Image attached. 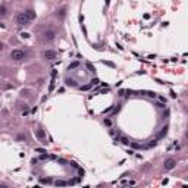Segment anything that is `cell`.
I'll return each mask as SVG.
<instances>
[{"label":"cell","instance_id":"9","mask_svg":"<svg viewBox=\"0 0 188 188\" xmlns=\"http://www.w3.org/2000/svg\"><path fill=\"white\" fill-rule=\"evenodd\" d=\"M7 15V7L5 5H0V18H3Z\"/></svg>","mask_w":188,"mask_h":188},{"label":"cell","instance_id":"10","mask_svg":"<svg viewBox=\"0 0 188 188\" xmlns=\"http://www.w3.org/2000/svg\"><path fill=\"white\" fill-rule=\"evenodd\" d=\"M166 134H168V127H165V128H162V131L159 134H157V140H160V138H163Z\"/></svg>","mask_w":188,"mask_h":188},{"label":"cell","instance_id":"1","mask_svg":"<svg viewBox=\"0 0 188 188\" xmlns=\"http://www.w3.org/2000/svg\"><path fill=\"white\" fill-rule=\"evenodd\" d=\"M25 56H27V53L24 51V50H19V49H15L11 51V59L15 62H19V60H24L25 59Z\"/></svg>","mask_w":188,"mask_h":188},{"label":"cell","instance_id":"5","mask_svg":"<svg viewBox=\"0 0 188 188\" xmlns=\"http://www.w3.org/2000/svg\"><path fill=\"white\" fill-rule=\"evenodd\" d=\"M55 37H56V34H55V31H51V29H49V31L44 33V38L47 40V41H53Z\"/></svg>","mask_w":188,"mask_h":188},{"label":"cell","instance_id":"22","mask_svg":"<svg viewBox=\"0 0 188 188\" xmlns=\"http://www.w3.org/2000/svg\"><path fill=\"white\" fill-rule=\"evenodd\" d=\"M0 188H9V187H7L6 184H0Z\"/></svg>","mask_w":188,"mask_h":188},{"label":"cell","instance_id":"12","mask_svg":"<svg viewBox=\"0 0 188 188\" xmlns=\"http://www.w3.org/2000/svg\"><path fill=\"white\" fill-rule=\"evenodd\" d=\"M78 66H79V63H78V62H72L71 65L68 66V71H72V69H75V68H78Z\"/></svg>","mask_w":188,"mask_h":188},{"label":"cell","instance_id":"20","mask_svg":"<svg viewBox=\"0 0 188 188\" xmlns=\"http://www.w3.org/2000/svg\"><path fill=\"white\" fill-rule=\"evenodd\" d=\"M119 110H121V107H119V105H118V107H115V110H113V113H118Z\"/></svg>","mask_w":188,"mask_h":188},{"label":"cell","instance_id":"6","mask_svg":"<svg viewBox=\"0 0 188 188\" xmlns=\"http://www.w3.org/2000/svg\"><path fill=\"white\" fill-rule=\"evenodd\" d=\"M24 13L27 15V18H28V19H29V22H31L33 19H35V16H37V13H35V12H34L33 9H28V11H25V12H24Z\"/></svg>","mask_w":188,"mask_h":188},{"label":"cell","instance_id":"21","mask_svg":"<svg viewBox=\"0 0 188 188\" xmlns=\"http://www.w3.org/2000/svg\"><path fill=\"white\" fill-rule=\"evenodd\" d=\"M5 49V44H3V43H2V41H0V51H2V50Z\"/></svg>","mask_w":188,"mask_h":188},{"label":"cell","instance_id":"11","mask_svg":"<svg viewBox=\"0 0 188 188\" xmlns=\"http://www.w3.org/2000/svg\"><path fill=\"white\" fill-rule=\"evenodd\" d=\"M15 140H16V141H27V135H25V134H18Z\"/></svg>","mask_w":188,"mask_h":188},{"label":"cell","instance_id":"19","mask_svg":"<svg viewBox=\"0 0 188 188\" xmlns=\"http://www.w3.org/2000/svg\"><path fill=\"white\" fill-rule=\"evenodd\" d=\"M147 96H150V97H156V93H151V91H149V93H147Z\"/></svg>","mask_w":188,"mask_h":188},{"label":"cell","instance_id":"15","mask_svg":"<svg viewBox=\"0 0 188 188\" xmlns=\"http://www.w3.org/2000/svg\"><path fill=\"white\" fill-rule=\"evenodd\" d=\"M103 122H105L106 127H110V125H112V121H110V119H107V118H106V119H105Z\"/></svg>","mask_w":188,"mask_h":188},{"label":"cell","instance_id":"16","mask_svg":"<svg viewBox=\"0 0 188 188\" xmlns=\"http://www.w3.org/2000/svg\"><path fill=\"white\" fill-rule=\"evenodd\" d=\"M41 182L49 184V182H51V179H50V178H43V179H41Z\"/></svg>","mask_w":188,"mask_h":188},{"label":"cell","instance_id":"2","mask_svg":"<svg viewBox=\"0 0 188 188\" xmlns=\"http://www.w3.org/2000/svg\"><path fill=\"white\" fill-rule=\"evenodd\" d=\"M57 51L56 50H46L43 51V57H44L46 60H56L57 59Z\"/></svg>","mask_w":188,"mask_h":188},{"label":"cell","instance_id":"13","mask_svg":"<svg viewBox=\"0 0 188 188\" xmlns=\"http://www.w3.org/2000/svg\"><path fill=\"white\" fill-rule=\"evenodd\" d=\"M56 185H57V187H66L68 182L66 181H56Z\"/></svg>","mask_w":188,"mask_h":188},{"label":"cell","instance_id":"14","mask_svg":"<svg viewBox=\"0 0 188 188\" xmlns=\"http://www.w3.org/2000/svg\"><path fill=\"white\" fill-rule=\"evenodd\" d=\"M121 143L125 144V145H129V141H128V138H125V137H122L121 138Z\"/></svg>","mask_w":188,"mask_h":188},{"label":"cell","instance_id":"3","mask_svg":"<svg viewBox=\"0 0 188 188\" xmlns=\"http://www.w3.org/2000/svg\"><path fill=\"white\" fill-rule=\"evenodd\" d=\"M16 24L18 25H24V27L29 24V19L27 18V15H25L24 12H21V13H18L16 15Z\"/></svg>","mask_w":188,"mask_h":188},{"label":"cell","instance_id":"17","mask_svg":"<svg viewBox=\"0 0 188 188\" xmlns=\"http://www.w3.org/2000/svg\"><path fill=\"white\" fill-rule=\"evenodd\" d=\"M129 144L132 145L134 149H140V147H141V145H140V144H137V143H129Z\"/></svg>","mask_w":188,"mask_h":188},{"label":"cell","instance_id":"8","mask_svg":"<svg viewBox=\"0 0 188 188\" xmlns=\"http://www.w3.org/2000/svg\"><path fill=\"white\" fill-rule=\"evenodd\" d=\"M65 84H66L68 87H77V81L75 79H71V78H66L65 79Z\"/></svg>","mask_w":188,"mask_h":188},{"label":"cell","instance_id":"18","mask_svg":"<svg viewBox=\"0 0 188 188\" xmlns=\"http://www.w3.org/2000/svg\"><path fill=\"white\" fill-rule=\"evenodd\" d=\"M90 84H91V85H97V84H99V79H96V78H94V79Z\"/></svg>","mask_w":188,"mask_h":188},{"label":"cell","instance_id":"4","mask_svg":"<svg viewBox=\"0 0 188 188\" xmlns=\"http://www.w3.org/2000/svg\"><path fill=\"white\" fill-rule=\"evenodd\" d=\"M177 166V160L173 159V157H169V159H166L165 162H163V168H165V171H171V169H173Z\"/></svg>","mask_w":188,"mask_h":188},{"label":"cell","instance_id":"23","mask_svg":"<svg viewBox=\"0 0 188 188\" xmlns=\"http://www.w3.org/2000/svg\"><path fill=\"white\" fill-rule=\"evenodd\" d=\"M125 188H131V187H125Z\"/></svg>","mask_w":188,"mask_h":188},{"label":"cell","instance_id":"7","mask_svg":"<svg viewBox=\"0 0 188 188\" xmlns=\"http://www.w3.org/2000/svg\"><path fill=\"white\" fill-rule=\"evenodd\" d=\"M35 135H37V138L38 140H44L46 138V132L41 129V128H38V129L35 131Z\"/></svg>","mask_w":188,"mask_h":188}]
</instances>
